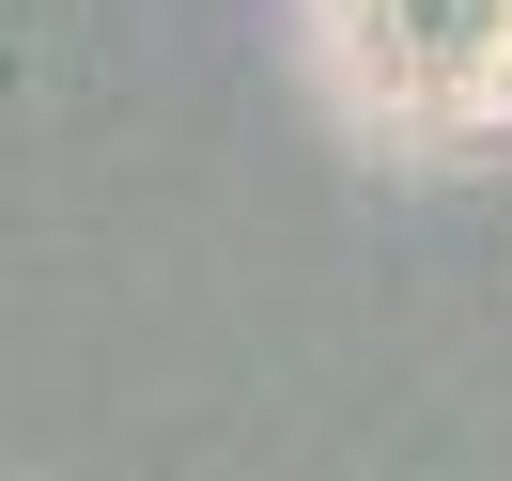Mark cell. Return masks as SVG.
Listing matches in <instances>:
<instances>
[{
	"label": "cell",
	"mask_w": 512,
	"mask_h": 481,
	"mask_svg": "<svg viewBox=\"0 0 512 481\" xmlns=\"http://www.w3.org/2000/svg\"><path fill=\"white\" fill-rule=\"evenodd\" d=\"M326 63L388 140L512 125V0H326Z\"/></svg>",
	"instance_id": "6da1fadb"
}]
</instances>
